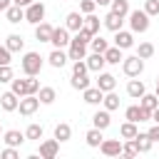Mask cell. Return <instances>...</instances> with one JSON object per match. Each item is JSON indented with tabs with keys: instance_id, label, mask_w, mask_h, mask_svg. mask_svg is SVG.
<instances>
[{
	"instance_id": "obj_1",
	"label": "cell",
	"mask_w": 159,
	"mask_h": 159,
	"mask_svg": "<svg viewBox=\"0 0 159 159\" xmlns=\"http://www.w3.org/2000/svg\"><path fill=\"white\" fill-rule=\"evenodd\" d=\"M20 67H22L25 75H40V70H42V57H40V52H25Z\"/></svg>"
},
{
	"instance_id": "obj_2",
	"label": "cell",
	"mask_w": 159,
	"mask_h": 159,
	"mask_svg": "<svg viewBox=\"0 0 159 159\" xmlns=\"http://www.w3.org/2000/svg\"><path fill=\"white\" fill-rule=\"evenodd\" d=\"M129 27H132V32H147L149 30V15L144 10H129Z\"/></svg>"
},
{
	"instance_id": "obj_3",
	"label": "cell",
	"mask_w": 159,
	"mask_h": 159,
	"mask_svg": "<svg viewBox=\"0 0 159 159\" xmlns=\"http://www.w3.org/2000/svg\"><path fill=\"white\" fill-rule=\"evenodd\" d=\"M122 70H124L127 77H139L142 70H144V60H142L139 55H134V57H124V60H122Z\"/></svg>"
},
{
	"instance_id": "obj_4",
	"label": "cell",
	"mask_w": 159,
	"mask_h": 159,
	"mask_svg": "<svg viewBox=\"0 0 159 159\" xmlns=\"http://www.w3.org/2000/svg\"><path fill=\"white\" fill-rule=\"evenodd\" d=\"M40 104H42V102H40V97H37V94H25V97H20L17 109H20V114L30 117V114H35V112H37V107H40Z\"/></svg>"
},
{
	"instance_id": "obj_5",
	"label": "cell",
	"mask_w": 159,
	"mask_h": 159,
	"mask_svg": "<svg viewBox=\"0 0 159 159\" xmlns=\"http://www.w3.org/2000/svg\"><path fill=\"white\" fill-rule=\"evenodd\" d=\"M124 117L129 122H149L152 119V109H144L142 104H132V107H127Z\"/></svg>"
},
{
	"instance_id": "obj_6",
	"label": "cell",
	"mask_w": 159,
	"mask_h": 159,
	"mask_svg": "<svg viewBox=\"0 0 159 159\" xmlns=\"http://www.w3.org/2000/svg\"><path fill=\"white\" fill-rule=\"evenodd\" d=\"M25 20L32 22V25L42 22V20H45V5H42V2H32V5H27V7H25Z\"/></svg>"
},
{
	"instance_id": "obj_7",
	"label": "cell",
	"mask_w": 159,
	"mask_h": 159,
	"mask_svg": "<svg viewBox=\"0 0 159 159\" xmlns=\"http://www.w3.org/2000/svg\"><path fill=\"white\" fill-rule=\"evenodd\" d=\"M67 55H70V60H84V57H87V42H82L80 37H72Z\"/></svg>"
},
{
	"instance_id": "obj_8",
	"label": "cell",
	"mask_w": 159,
	"mask_h": 159,
	"mask_svg": "<svg viewBox=\"0 0 159 159\" xmlns=\"http://www.w3.org/2000/svg\"><path fill=\"white\" fill-rule=\"evenodd\" d=\"M50 42H52L55 47H70V30H67V27H55Z\"/></svg>"
},
{
	"instance_id": "obj_9",
	"label": "cell",
	"mask_w": 159,
	"mask_h": 159,
	"mask_svg": "<svg viewBox=\"0 0 159 159\" xmlns=\"http://www.w3.org/2000/svg\"><path fill=\"white\" fill-rule=\"evenodd\" d=\"M99 149L104 157H117V154H122V142L119 139H104L99 144Z\"/></svg>"
},
{
	"instance_id": "obj_10",
	"label": "cell",
	"mask_w": 159,
	"mask_h": 159,
	"mask_svg": "<svg viewBox=\"0 0 159 159\" xmlns=\"http://www.w3.org/2000/svg\"><path fill=\"white\" fill-rule=\"evenodd\" d=\"M57 152H60V142L57 139H47V142L40 144V157L42 159H52V157H57Z\"/></svg>"
},
{
	"instance_id": "obj_11",
	"label": "cell",
	"mask_w": 159,
	"mask_h": 159,
	"mask_svg": "<svg viewBox=\"0 0 159 159\" xmlns=\"http://www.w3.org/2000/svg\"><path fill=\"white\" fill-rule=\"evenodd\" d=\"M52 30H55V27H52L50 22L42 20V22L35 25V37H37L40 42H50V40H52Z\"/></svg>"
},
{
	"instance_id": "obj_12",
	"label": "cell",
	"mask_w": 159,
	"mask_h": 159,
	"mask_svg": "<svg viewBox=\"0 0 159 159\" xmlns=\"http://www.w3.org/2000/svg\"><path fill=\"white\" fill-rule=\"evenodd\" d=\"M114 45L122 47V50H129V47L134 45V35L127 32V30H117V32H114Z\"/></svg>"
},
{
	"instance_id": "obj_13",
	"label": "cell",
	"mask_w": 159,
	"mask_h": 159,
	"mask_svg": "<svg viewBox=\"0 0 159 159\" xmlns=\"http://www.w3.org/2000/svg\"><path fill=\"white\" fill-rule=\"evenodd\" d=\"M47 60H50V65H52L55 70H62V67L67 65L70 55H65V52H62V47H55V50L50 52V57H47Z\"/></svg>"
},
{
	"instance_id": "obj_14",
	"label": "cell",
	"mask_w": 159,
	"mask_h": 159,
	"mask_svg": "<svg viewBox=\"0 0 159 159\" xmlns=\"http://www.w3.org/2000/svg\"><path fill=\"white\" fill-rule=\"evenodd\" d=\"M82 94H84V102H87V104H102V99H104V92H102L97 84L82 89Z\"/></svg>"
},
{
	"instance_id": "obj_15",
	"label": "cell",
	"mask_w": 159,
	"mask_h": 159,
	"mask_svg": "<svg viewBox=\"0 0 159 159\" xmlns=\"http://www.w3.org/2000/svg\"><path fill=\"white\" fill-rule=\"evenodd\" d=\"M17 104H20V99H17V94L10 89V92H5V94H0V107L5 109V112H15L17 109Z\"/></svg>"
},
{
	"instance_id": "obj_16",
	"label": "cell",
	"mask_w": 159,
	"mask_h": 159,
	"mask_svg": "<svg viewBox=\"0 0 159 159\" xmlns=\"http://www.w3.org/2000/svg\"><path fill=\"white\" fill-rule=\"evenodd\" d=\"M97 87H99L102 92H112V89L117 87L114 75H109V72H99V77H97Z\"/></svg>"
},
{
	"instance_id": "obj_17",
	"label": "cell",
	"mask_w": 159,
	"mask_h": 159,
	"mask_svg": "<svg viewBox=\"0 0 159 159\" xmlns=\"http://www.w3.org/2000/svg\"><path fill=\"white\" fill-rule=\"evenodd\" d=\"M87 60V67L92 70V72H102V67L107 65V60H104V55L102 52H92L89 57H84Z\"/></svg>"
},
{
	"instance_id": "obj_18",
	"label": "cell",
	"mask_w": 159,
	"mask_h": 159,
	"mask_svg": "<svg viewBox=\"0 0 159 159\" xmlns=\"http://www.w3.org/2000/svg\"><path fill=\"white\" fill-rule=\"evenodd\" d=\"M122 22H124V17H119V15H117V12H112V10L104 15V27H107V30H112V32L122 30Z\"/></svg>"
},
{
	"instance_id": "obj_19",
	"label": "cell",
	"mask_w": 159,
	"mask_h": 159,
	"mask_svg": "<svg viewBox=\"0 0 159 159\" xmlns=\"http://www.w3.org/2000/svg\"><path fill=\"white\" fill-rule=\"evenodd\" d=\"M5 17H7V22H12V25H17L20 20H25V10H22L20 5H10V7L5 10Z\"/></svg>"
},
{
	"instance_id": "obj_20",
	"label": "cell",
	"mask_w": 159,
	"mask_h": 159,
	"mask_svg": "<svg viewBox=\"0 0 159 159\" xmlns=\"http://www.w3.org/2000/svg\"><path fill=\"white\" fill-rule=\"evenodd\" d=\"M82 22H84V17H82V12H70L67 17H65V27L67 30H82Z\"/></svg>"
},
{
	"instance_id": "obj_21",
	"label": "cell",
	"mask_w": 159,
	"mask_h": 159,
	"mask_svg": "<svg viewBox=\"0 0 159 159\" xmlns=\"http://www.w3.org/2000/svg\"><path fill=\"white\" fill-rule=\"evenodd\" d=\"M99 25H102V22H99V17H97L94 12H89V15L84 17V22H82V27H84V30H87V32H89L92 37H94V35L99 32Z\"/></svg>"
},
{
	"instance_id": "obj_22",
	"label": "cell",
	"mask_w": 159,
	"mask_h": 159,
	"mask_svg": "<svg viewBox=\"0 0 159 159\" xmlns=\"http://www.w3.org/2000/svg\"><path fill=\"white\" fill-rule=\"evenodd\" d=\"M144 92H147V87H144V82H142V80H129V84H127V94H129V97L139 99Z\"/></svg>"
},
{
	"instance_id": "obj_23",
	"label": "cell",
	"mask_w": 159,
	"mask_h": 159,
	"mask_svg": "<svg viewBox=\"0 0 159 159\" xmlns=\"http://www.w3.org/2000/svg\"><path fill=\"white\" fill-rule=\"evenodd\" d=\"M92 124H94L97 129H107V127L112 124V119H109V109H102V112H94V117H92Z\"/></svg>"
},
{
	"instance_id": "obj_24",
	"label": "cell",
	"mask_w": 159,
	"mask_h": 159,
	"mask_svg": "<svg viewBox=\"0 0 159 159\" xmlns=\"http://www.w3.org/2000/svg\"><path fill=\"white\" fill-rule=\"evenodd\" d=\"M2 137H5V144H7V147H20V144L27 139V137H25L22 132H17V129H10V132H5Z\"/></svg>"
},
{
	"instance_id": "obj_25",
	"label": "cell",
	"mask_w": 159,
	"mask_h": 159,
	"mask_svg": "<svg viewBox=\"0 0 159 159\" xmlns=\"http://www.w3.org/2000/svg\"><path fill=\"white\" fill-rule=\"evenodd\" d=\"M134 144H137V149L144 154V152H149V149H152V144H154V142H152V137H149L147 132H144V134H142V132H137V137H134Z\"/></svg>"
},
{
	"instance_id": "obj_26",
	"label": "cell",
	"mask_w": 159,
	"mask_h": 159,
	"mask_svg": "<svg viewBox=\"0 0 159 159\" xmlns=\"http://www.w3.org/2000/svg\"><path fill=\"white\" fill-rule=\"evenodd\" d=\"M104 60H107V65H119V60H124L122 57V47H107V52H104Z\"/></svg>"
},
{
	"instance_id": "obj_27",
	"label": "cell",
	"mask_w": 159,
	"mask_h": 159,
	"mask_svg": "<svg viewBox=\"0 0 159 159\" xmlns=\"http://www.w3.org/2000/svg\"><path fill=\"white\" fill-rule=\"evenodd\" d=\"M5 45H7V50H10V52H20V50L25 47V40H22L20 35H7Z\"/></svg>"
},
{
	"instance_id": "obj_28",
	"label": "cell",
	"mask_w": 159,
	"mask_h": 159,
	"mask_svg": "<svg viewBox=\"0 0 159 159\" xmlns=\"http://www.w3.org/2000/svg\"><path fill=\"white\" fill-rule=\"evenodd\" d=\"M37 97H40V102H42V104H52V102L57 99V92H55L52 87H40Z\"/></svg>"
},
{
	"instance_id": "obj_29",
	"label": "cell",
	"mask_w": 159,
	"mask_h": 159,
	"mask_svg": "<svg viewBox=\"0 0 159 159\" xmlns=\"http://www.w3.org/2000/svg\"><path fill=\"white\" fill-rule=\"evenodd\" d=\"M102 104H104V109H109V112L119 109V97L114 94V89H112V92H104V99H102Z\"/></svg>"
},
{
	"instance_id": "obj_30",
	"label": "cell",
	"mask_w": 159,
	"mask_h": 159,
	"mask_svg": "<svg viewBox=\"0 0 159 159\" xmlns=\"http://www.w3.org/2000/svg\"><path fill=\"white\" fill-rule=\"evenodd\" d=\"M139 104H142L144 109H152V112H154V109L159 107V97H157V94H147V92H144V94L139 97Z\"/></svg>"
},
{
	"instance_id": "obj_31",
	"label": "cell",
	"mask_w": 159,
	"mask_h": 159,
	"mask_svg": "<svg viewBox=\"0 0 159 159\" xmlns=\"http://www.w3.org/2000/svg\"><path fill=\"white\" fill-rule=\"evenodd\" d=\"M137 132H139V129H137V122H129V119L119 127V134H122L124 139H134V137H137Z\"/></svg>"
},
{
	"instance_id": "obj_32",
	"label": "cell",
	"mask_w": 159,
	"mask_h": 159,
	"mask_svg": "<svg viewBox=\"0 0 159 159\" xmlns=\"http://www.w3.org/2000/svg\"><path fill=\"white\" fill-rule=\"evenodd\" d=\"M70 137H72V129H70V124L60 122V124L55 127V139H57V142H67Z\"/></svg>"
},
{
	"instance_id": "obj_33",
	"label": "cell",
	"mask_w": 159,
	"mask_h": 159,
	"mask_svg": "<svg viewBox=\"0 0 159 159\" xmlns=\"http://www.w3.org/2000/svg\"><path fill=\"white\" fill-rule=\"evenodd\" d=\"M84 139H87V144H89V147H99V144L104 142V137H102V129H97V127H94V129H89V132L84 134Z\"/></svg>"
},
{
	"instance_id": "obj_34",
	"label": "cell",
	"mask_w": 159,
	"mask_h": 159,
	"mask_svg": "<svg viewBox=\"0 0 159 159\" xmlns=\"http://www.w3.org/2000/svg\"><path fill=\"white\" fill-rule=\"evenodd\" d=\"M112 12H117L119 17L129 15V0H112Z\"/></svg>"
},
{
	"instance_id": "obj_35",
	"label": "cell",
	"mask_w": 159,
	"mask_h": 159,
	"mask_svg": "<svg viewBox=\"0 0 159 159\" xmlns=\"http://www.w3.org/2000/svg\"><path fill=\"white\" fill-rule=\"evenodd\" d=\"M89 45H92V52H102V55H104V52H107V47H109V42H107L102 35H94Z\"/></svg>"
},
{
	"instance_id": "obj_36",
	"label": "cell",
	"mask_w": 159,
	"mask_h": 159,
	"mask_svg": "<svg viewBox=\"0 0 159 159\" xmlns=\"http://www.w3.org/2000/svg\"><path fill=\"white\" fill-rule=\"evenodd\" d=\"M70 84H72L75 89H87V87H89V80H87V75H72Z\"/></svg>"
},
{
	"instance_id": "obj_37",
	"label": "cell",
	"mask_w": 159,
	"mask_h": 159,
	"mask_svg": "<svg viewBox=\"0 0 159 159\" xmlns=\"http://www.w3.org/2000/svg\"><path fill=\"white\" fill-rule=\"evenodd\" d=\"M10 84H12V92H15L17 97H25V94H27V80H15V77H12Z\"/></svg>"
},
{
	"instance_id": "obj_38",
	"label": "cell",
	"mask_w": 159,
	"mask_h": 159,
	"mask_svg": "<svg viewBox=\"0 0 159 159\" xmlns=\"http://www.w3.org/2000/svg\"><path fill=\"white\" fill-rule=\"evenodd\" d=\"M137 55H139L142 60H149V57L154 55V45H152V42H142L139 50H137Z\"/></svg>"
},
{
	"instance_id": "obj_39",
	"label": "cell",
	"mask_w": 159,
	"mask_h": 159,
	"mask_svg": "<svg viewBox=\"0 0 159 159\" xmlns=\"http://www.w3.org/2000/svg\"><path fill=\"white\" fill-rule=\"evenodd\" d=\"M25 137H27V139H42V127H40V124H30V127L25 129Z\"/></svg>"
},
{
	"instance_id": "obj_40",
	"label": "cell",
	"mask_w": 159,
	"mask_h": 159,
	"mask_svg": "<svg viewBox=\"0 0 159 159\" xmlns=\"http://www.w3.org/2000/svg\"><path fill=\"white\" fill-rule=\"evenodd\" d=\"M122 154H124V157H137V154H139L134 139H127V144H122Z\"/></svg>"
},
{
	"instance_id": "obj_41",
	"label": "cell",
	"mask_w": 159,
	"mask_h": 159,
	"mask_svg": "<svg viewBox=\"0 0 159 159\" xmlns=\"http://www.w3.org/2000/svg\"><path fill=\"white\" fill-rule=\"evenodd\" d=\"M87 72H89L87 62H84V60H75V65H72V75H87Z\"/></svg>"
},
{
	"instance_id": "obj_42",
	"label": "cell",
	"mask_w": 159,
	"mask_h": 159,
	"mask_svg": "<svg viewBox=\"0 0 159 159\" xmlns=\"http://www.w3.org/2000/svg\"><path fill=\"white\" fill-rule=\"evenodd\" d=\"M144 12L152 17V15H159V0H147L144 2Z\"/></svg>"
},
{
	"instance_id": "obj_43",
	"label": "cell",
	"mask_w": 159,
	"mask_h": 159,
	"mask_svg": "<svg viewBox=\"0 0 159 159\" xmlns=\"http://www.w3.org/2000/svg\"><path fill=\"white\" fill-rule=\"evenodd\" d=\"M40 92V82L35 80V75H27V94H37Z\"/></svg>"
},
{
	"instance_id": "obj_44",
	"label": "cell",
	"mask_w": 159,
	"mask_h": 159,
	"mask_svg": "<svg viewBox=\"0 0 159 159\" xmlns=\"http://www.w3.org/2000/svg\"><path fill=\"white\" fill-rule=\"evenodd\" d=\"M94 7H97V2H94V0H82V2H80V12H84V15L94 12Z\"/></svg>"
},
{
	"instance_id": "obj_45",
	"label": "cell",
	"mask_w": 159,
	"mask_h": 159,
	"mask_svg": "<svg viewBox=\"0 0 159 159\" xmlns=\"http://www.w3.org/2000/svg\"><path fill=\"white\" fill-rule=\"evenodd\" d=\"M0 82H12V70H10V65H0Z\"/></svg>"
},
{
	"instance_id": "obj_46",
	"label": "cell",
	"mask_w": 159,
	"mask_h": 159,
	"mask_svg": "<svg viewBox=\"0 0 159 159\" xmlns=\"http://www.w3.org/2000/svg\"><path fill=\"white\" fill-rule=\"evenodd\" d=\"M10 50H7V45H0V65H10Z\"/></svg>"
},
{
	"instance_id": "obj_47",
	"label": "cell",
	"mask_w": 159,
	"mask_h": 159,
	"mask_svg": "<svg viewBox=\"0 0 159 159\" xmlns=\"http://www.w3.org/2000/svg\"><path fill=\"white\" fill-rule=\"evenodd\" d=\"M0 157L2 159H17V152H15V147H7V149L0 152Z\"/></svg>"
},
{
	"instance_id": "obj_48",
	"label": "cell",
	"mask_w": 159,
	"mask_h": 159,
	"mask_svg": "<svg viewBox=\"0 0 159 159\" xmlns=\"http://www.w3.org/2000/svg\"><path fill=\"white\" fill-rule=\"evenodd\" d=\"M147 134H149V137H152V142H159V124H157V122H154V127H152V129H149V132H147Z\"/></svg>"
},
{
	"instance_id": "obj_49",
	"label": "cell",
	"mask_w": 159,
	"mask_h": 159,
	"mask_svg": "<svg viewBox=\"0 0 159 159\" xmlns=\"http://www.w3.org/2000/svg\"><path fill=\"white\" fill-rule=\"evenodd\" d=\"M12 2H15V5H20V7H27V5H32L35 0H12Z\"/></svg>"
},
{
	"instance_id": "obj_50",
	"label": "cell",
	"mask_w": 159,
	"mask_h": 159,
	"mask_svg": "<svg viewBox=\"0 0 159 159\" xmlns=\"http://www.w3.org/2000/svg\"><path fill=\"white\" fill-rule=\"evenodd\" d=\"M10 7V0H0V10H7Z\"/></svg>"
},
{
	"instance_id": "obj_51",
	"label": "cell",
	"mask_w": 159,
	"mask_h": 159,
	"mask_svg": "<svg viewBox=\"0 0 159 159\" xmlns=\"http://www.w3.org/2000/svg\"><path fill=\"white\" fill-rule=\"evenodd\" d=\"M152 119H154V122H157V124H159V107H157V109H154V112H152Z\"/></svg>"
},
{
	"instance_id": "obj_52",
	"label": "cell",
	"mask_w": 159,
	"mask_h": 159,
	"mask_svg": "<svg viewBox=\"0 0 159 159\" xmlns=\"http://www.w3.org/2000/svg\"><path fill=\"white\" fill-rule=\"evenodd\" d=\"M97 5H112V0H94Z\"/></svg>"
},
{
	"instance_id": "obj_53",
	"label": "cell",
	"mask_w": 159,
	"mask_h": 159,
	"mask_svg": "<svg viewBox=\"0 0 159 159\" xmlns=\"http://www.w3.org/2000/svg\"><path fill=\"white\" fill-rule=\"evenodd\" d=\"M157 97H159V77H157Z\"/></svg>"
},
{
	"instance_id": "obj_54",
	"label": "cell",
	"mask_w": 159,
	"mask_h": 159,
	"mask_svg": "<svg viewBox=\"0 0 159 159\" xmlns=\"http://www.w3.org/2000/svg\"><path fill=\"white\" fill-rule=\"evenodd\" d=\"M0 132H2V129H0Z\"/></svg>"
}]
</instances>
